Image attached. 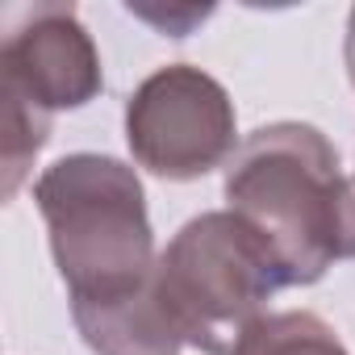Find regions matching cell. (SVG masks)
<instances>
[{
    "label": "cell",
    "mask_w": 355,
    "mask_h": 355,
    "mask_svg": "<svg viewBox=\"0 0 355 355\" xmlns=\"http://www.w3.org/2000/svg\"><path fill=\"white\" fill-rule=\"evenodd\" d=\"M239 355H347L343 338L309 309L268 313Z\"/></svg>",
    "instance_id": "obj_7"
},
{
    "label": "cell",
    "mask_w": 355,
    "mask_h": 355,
    "mask_svg": "<svg viewBox=\"0 0 355 355\" xmlns=\"http://www.w3.org/2000/svg\"><path fill=\"white\" fill-rule=\"evenodd\" d=\"M105 88L92 34L71 5H34L9 26L0 46V96L46 117L96 101Z\"/></svg>",
    "instance_id": "obj_5"
},
{
    "label": "cell",
    "mask_w": 355,
    "mask_h": 355,
    "mask_svg": "<svg viewBox=\"0 0 355 355\" xmlns=\"http://www.w3.org/2000/svg\"><path fill=\"white\" fill-rule=\"evenodd\" d=\"M334 243H338V259H355V171L343 175V189H338Z\"/></svg>",
    "instance_id": "obj_9"
},
{
    "label": "cell",
    "mask_w": 355,
    "mask_h": 355,
    "mask_svg": "<svg viewBox=\"0 0 355 355\" xmlns=\"http://www.w3.org/2000/svg\"><path fill=\"white\" fill-rule=\"evenodd\" d=\"M276 288H284V276L272 251L230 209L184 222L155 263V293L167 318L205 355H239L268 318Z\"/></svg>",
    "instance_id": "obj_3"
},
{
    "label": "cell",
    "mask_w": 355,
    "mask_h": 355,
    "mask_svg": "<svg viewBox=\"0 0 355 355\" xmlns=\"http://www.w3.org/2000/svg\"><path fill=\"white\" fill-rule=\"evenodd\" d=\"M5 101V125H0V171H5V197H17L21 180L30 175L38 150L51 138V117L21 105V101Z\"/></svg>",
    "instance_id": "obj_8"
},
{
    "label": "cell",
    "mask_w": 355,
    "mask_h": 355,
    "mask_svg": "<svg viewBox=\"0 0 355 355\" xmlns=\"http://www.w3.org/2000/svg\"><path fill=\"white\" fill-rule=\"evenodd\" d=\"M347 76L355 84V9H351V21H347Z\"/></svg>",
    "instance_id": "obj_10"
},
{
    "label": "cell",
    "mask_w": 355,
    "mask_h": 355,
    "mask_svg": "<svg viewBox=\"0 0 355 355\" xmlns=\"http://www.w3.org/2000/svg\"><path fill=\"white\" fill-rule=\"evenodd\" d=\"M71 318L96 355H180L184 347L180 330L155 293V280L130 297L76 301Z\"/></svg>",
    "instance_id": "obj_6"
},
{
    "label": "cell",
    "mask_w": 355,
    "mask_h": 355,
    "mask_svg": "<svg viewBox=\"0 0 355 355\" xmlns=\"http://www.w3.org/2000/svg\"><path fill=\"white\" fill-rule=\"evenodd\" d=\"M338 150L305 121H272L226 163V205L272 251L284 288L318 284L338 259Z\"/></svg>",
    "instance_id": "obj_1"
},
{
    "label": "cell",
    "mask_w": 355,
    "mask_h": 355,
    "mask_svg": "<svg viewBox=\"0 0 355 355\" xmlns=\"http://www.w3.org/2000/svg\"><path fill=\"white\" fill-rule=\"evenodd\" d=\"M55 268L76 301H113L155 280V234L138 171L113 155H67L34 184Z\"/></svg>",
    "instance_id": "obj_2"
},
{
    "label": "cell",
    "mask_w": 355,
    "mask_h": 355,
    "mask_svg": "<svg viewBox=\"0 0 355 355\" xmlns=\"http://www.w3.org/2000/svg\"><path fill=\"white\" fill-rule=\"evenodd\" d=\"M234 101L201 67L171 63L125 101V142L138 167L163 180H201L234 159Z\"/></svg>",
    "instance_id": "obj_4"
}]
</instances>
